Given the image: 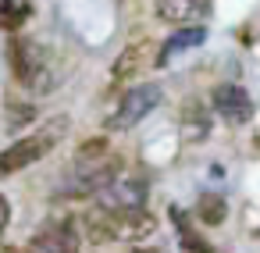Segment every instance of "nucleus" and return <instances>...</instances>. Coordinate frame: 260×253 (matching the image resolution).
I'll return each mask as SVG.
<instances>
[{"label":"nucleus","mask_w":260,"mask_h":253,"mask_svg":"<svg viewBox=\"0 0 260 253\" xmlns=\"http://www.w3.org/2000/svg\"><path fill=\"white\" fill-rule=\"evenodd\" d=\"M8 57H11V72L18 79V86L32 89V93H50L61 86V65L54 61V54L25 36H15L8 43Z\"/></svg>","instance_id":"obj_1"},{"label":"nucleus","mask_w":260,"mask_h":253,"mask_svg":"<svg viewBox=\"0 0 260 253\" xmlns=\"http://www.w3.org/2000/svg\"><path fill=\"white\" fill-rule=\"evenodd\" d=\"M121 168H125L121 153L111 150L107 139H89L79 146V153L72 161V182H75L72 193H93V196L104 193L111 182L121 178Z\"/></svg>","instance_id":"obj_2"},{"label":"nucleus","mask_w":260,"mask_h":253,"mask_svg":"<svg viewBox=\"0 0 260 253\" xmlns=\"http://www.w3.org/2000/svg\"><path fill=\"white\" fill-rule=\"evenodd\" d=\"M82 225H86V235L93 242H136V239H146L153 228H157V217L139 207V210H107V207H93L89 214H82Z\"/></svg>","instance_id":"obj_3"},{"label":"nucleus","mask_w":260,"mask_h":253,"mask_svg":"<svg viewBox=\"0 0 260 253\" xmlns=\"http://www.w3.org/2000/svg\"><path fill=\"white\" fill-rule=\"evenodd\" d=\"M68 129V118H54V121H47L40 132H32V136H25V139H18V143H11L4 153H0V175H15V171H22V168H29V164H36L57 139H61V132Z\"/></svg>","instance_id":"obj_4"},{"label":"nucleus","mask_w":260,"mask_h":253,"mask_svg":"<svg viewBox=\"0 0 260 253\" xmlns=\"http://www.w3.org/2000/svg\"><path fill=\"white\" fill-rule=\"evenodd\" d=\"M160 100H164V93H160V86H157V82L132 86L128 93H121L118 107L111 111V118H107V132H128V129H136L150 111H157V107H160Z\"/></svg>","instance_id":"obj_5"},{"label":"nucleus","mask_w":260,"mask_h":253,"mask_svg":"<svg viewBox=\"0 0 260 253\" xmlns=\"http://www.w3.org/2000/svg\"><path fill=\"white\" fill-rule=\"evenodd\" d=\"M210 107L228 121V125H246L249 118H253V97L242 89V86H235V82H221V86H214V93H210Z\"/></svg>","instance_id":"obj_6"},{"label":"nucleus","mask_w":260,"mask_h":253,"mask_svg":"<svg viewBox=\"0 0 260 253\" xmlns=\"http://www.w3.org/2000/svg\"><path fill=\"white\" fill-rule=\"evenodd\" d=\"M96 207H107V210H139V207H146V185L139 178H125L121 175L104 193H96Z\"/></svg>","instance_id":"obj_7"},{"label":"nucleus","mask_w":260,"mask_h":253,"mask_svg":"<svg viewBox=\"0 0 260 253\" xmlns=\"http://www.w3.org/2000/svg\"><path fill=\"white\" fill-rule=\"evenodd\" d=\"M29 253H79V232L72 225H47L32 235Z\"/></svg>","instance_id":"obj_8"},{"label":"nucleus","mask_w":260,"mask_h":253,"mask_svg":"<svg viewBox=\"0 0 260 253\" xmlns=\"http://www.w3.org/2000/svg\"><path fill=\"white\" fill-rule=\"evenodd\" d=\"M157 18L178 29H189V22L207 18V0H157Z\"/></svg>","instance_id":"obj_9"},{"label":"nucleus","mask_w":260,"mask_h":253,"mask_svg":"<svg viewBox=\"0 0 260 253\" xmlns=\"http://www.w3.org/2000/svg\"><path fill=\"white\" fill-rule=\"evenodd\" d=\"M207 40V29L203 25H189V29H178L175 36H168L164 40V47L157 50V65H168L171 57H178V54H189L192 47H200Z\"/></svg>","instance_id":"obj_10"},{"label":"nucleus","mask_w":260,"mask_h":253,"mask_svg":"<svg viewBox=\"0 0 260 253\" xmlns=\"http://www.w3.org/2000/svg\"><path fill=\"white\" fill-rule=\"evenodd\" d=\"M150 65H157V57H153V50H150V43H136V47H128L121 57H118V65H114V79H128V75H139V72H146Z\"/></svg>","instance_id":"obj_11"},{"label":"nucleus","mask_w":260,"mask_h":253,"mask_svg":"<svg viewBox=\"0 0 260 253\" xmlns=\"http://www.w3.org/2000/svg\"><path fill=\"white\" fill-rule=\"evenodd\" d=\"M178 125H182L185 139H203V136L210 132V111H207L200 100H189V104L182 107V118H178Z\"/></svg>","instance_id":"obj_12"},{"label":"nucleus","mask_w":260,"mask_h":253,"mask_svg":"<svg viewBox=\"0 0 260 253\" xmlns=\"http://www.w3.org/2000/svg\"><path fill=\"white\" fill-rule=\"evenodd\" d=\"M32 18V0H0V29L18 33Z\"/></svg>","instance_id":"obj_13"},{"label":"nucleus","mask_w":260,"mask_h":253,"mask_svg":"<svg viewBox=\"0 0 260 253\" xmlns=\"http://www.w3.org/2000/svg\"><path fill=\"white\" fill-rule=\"evenodd\" d=\"M228 217V203L221 193H200L196 200V221L200 225H221Z\"/></svg>","instance_id":"obj_14"},{"label":"nucleus","mask_w":260,"mask_h":253,"mask_svg":"<svg viewBox=\"0 0 260 253\" xmlns=\"http://www.w3.org/2000/svg\"><path fill=\"white\" fill-rule=\"evenodd\" d=\"M171 221H175V228H178V239H182V253H210V246L196 235V228L189 225V217H185V210H178V207H171Z\"/></svg>","instance_id":"obj_15"},{"label":"nucleus","mask_w":260,"mask_h":253,"mask_svg":"<svg viewBox=\"0 0 260 253\" xmlns=\"http://www.w3.org/2000/svg\"><path fill=\"white\" fill-rule=\"evenodd\" d=\"M8 221H11V203H8L4 196H0V232L8 228Z\"/></svg>","instance_id":"obj_16"},{"label":"nucleus","mask_w":260,"mask_h":253,"mask_svg":"<svg viewBox=\"0 0 260 253\" xmlns=\"http://www.w3.org/2000/svg\"><path fill=\"white\" fill-rule=\"evenodd\" d=\"M132 253H160V249H157V246H136Z\"/></svg>","instance_id":"obj_17"}]
</instances>
